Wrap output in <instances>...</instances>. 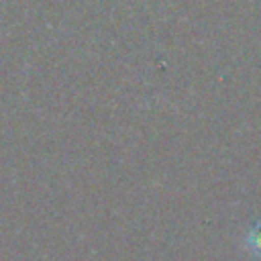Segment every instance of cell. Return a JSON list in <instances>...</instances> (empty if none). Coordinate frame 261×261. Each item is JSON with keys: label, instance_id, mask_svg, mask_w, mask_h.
<instances>
[{"label": "cell", "instance_id": "obj_1", "mask_svg": "<svg viewBox=\"0 0 261 261\" xmlns=\"http://www.w3.org/2000/svg\"><path fill=\"white\" fill-rule=\"evenodd\" d=\"M245 243H247V249H249L257 259H261V220L251 226V230L247 232Z\"/></svg>", "mask_w": 261, "mask_h": 261}]
</instances>
